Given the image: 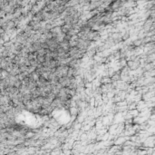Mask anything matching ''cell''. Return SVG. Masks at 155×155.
I'll list each match as a JSON object with an SVG mask.
<instances>
[{"label": "cell", "mask_w": 155, "mask_h": 155, "mask_svg": "<svg viewBox=\"0 0 155 155\" xmlns=\"http://www.w3.org/2000/svg\"><path fill=\"white\" fill-rule=\"evenodd\" d=\"M141 43H142V41H141V40L134 41V42H133V45H134L135 46H138V45H141Z\"/></svg>", "instance_id": "cell-1"}]
</instances>
